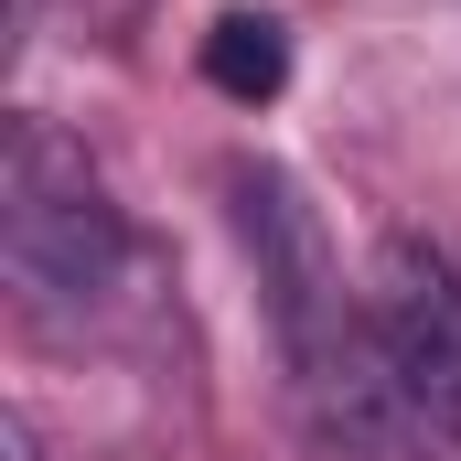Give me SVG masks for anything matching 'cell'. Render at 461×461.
I'll list each match as a JSON object with an SVG mask.
<instances>
[{
    "mask_svg": "<svg viewBox=\"0 0 461 461\" xmlns=\"http://www.w3.org/2000/svg\"><path fill=\"white\" fill-rule=\"evenodd\" d=\"M0 258H11V279H22V301L43 322H86L129 279V215H118L108 172L54 118L11 129V161H0Z\"/></svg>",
    "mask_w": 461,
    "mask_h": 461,
    "instance_id": "obj_1",
    "label": "cell"
},
{
    "mask_svg": "<svg viewBox=\"0 0 461 461\" xmlns=\"http://www.w3.org/2000/svg\"><path fill=\"white\" fill-rule=\"evenodd\" d=\"M365 312H375V344H386L408 419L461 461V258L429 247V236H386V258L365 279Z\"/></svg>",
    "mask_w": 461,
    "mask_h": 461,
    "instance_id": "obj_2",
    "label": "cell"
},
{
    "mask_svg": "<svg viewBox=\"0 0 461 461\" xmlns=\"http://www.w3.org/2000/svg\"><path fill=\"white\" fill-rule=\"evenodd\" d=\"M204 76L226 86V97H279V76H290V43H279V22L268 11H226L215 22V43H204Z\"/></svg>",
    "mask_w": 461,
    "mask_h": 461,
    "instance_id": "obj_3",
    "label": "cell"
}]
</instances>
